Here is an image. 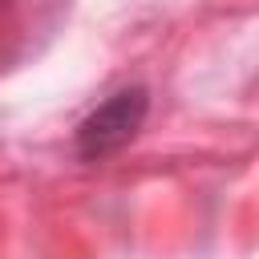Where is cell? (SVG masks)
Wrapping results in <instances>:
<instances>
[{
  "label": "cell",
  "instance_id": "1",
  "mask_svg": "<svg viewBox=\"0 0 259 259\" xmlns=\"http://www.w3.org/2000/svg\"><path fill=\"white\" fill-rule=\"evenodd\" d=\"M150 109V97L142 85L134 89H117L109 101H101L81 125H77V154L85 162H101L109 154H117L121 146L134 142V134L142 130Z\"/></svg>",
  "mask_w": 259,
  "mask_h": 259
}]
</instances>
